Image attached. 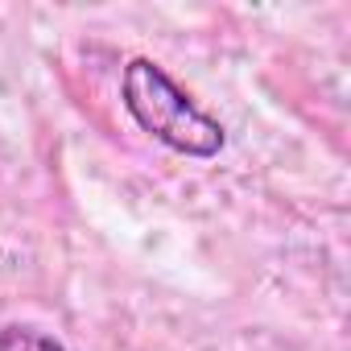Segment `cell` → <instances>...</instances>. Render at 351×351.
<instances>
[{
  "label": "cell",
  "instance_id": "6da1fadb",
  "mask_svg": "<svg viewBox=\"0 0 351 351\" xmlns=\"http://www.w3.org/2000/svg\"><path fill=\"white\" fill-rule=\"evenodd\" d=\"M120 91H124V108L141 124V132H149L153 141H161L173 153L215 157L228 145L223 124L215 116H207L153 58H132L120 75Z\"/></svg>",
  "mask_w": 351,
  "mask_h": 351
},
{
  "label": "cell",
  "instance_id": "7a4b0ae2",
  "mask_svg": "<svg viewBox=\"0 0 351 351\" xmlns=\"http://www.w3.org/2000/svg\"><path fill=\"white\" fill-rule=\"evenodd\" d=\"M0 351H71V347L34 326H0Z\"/></svg>",
  "mask_w": 351,
  "mask_h": 351
}]
</instances>
